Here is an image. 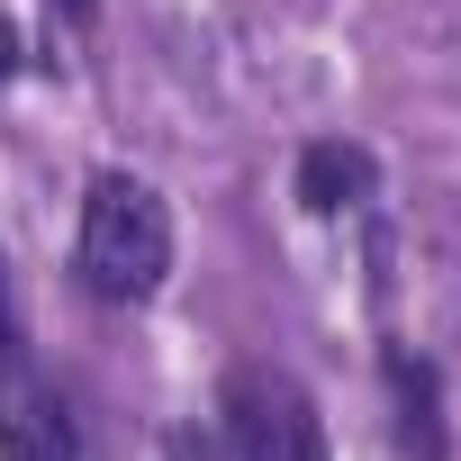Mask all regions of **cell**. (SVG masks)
Returning a JSON list of instances; mask_svg holds the SVG:
<instances>
[{
    "mask_svg": "<svg viewBox=\"0 0 461 461\" xmlns=\"http://www.w3.org/2000/svg\"><path fill=\"white\" fill-rule=\"evenodd\" d=\"M0 461H82V434L55 389L19 380V362H0Z\"/></svg>",
    "mask_w": 461,
    "mask_h": 461,
    "instance_id": "cell-3",
    "label": "cell"
},
{
    "mask_svg": "<svg viewBox=\"0 0 461 461\" xmlns=\"http://www.w3.org/2000/svg\"><path fill=\"white\" fill-rule=\"evenodd\" d=\"M73 263H82L91 299H118V308L154 299L163 272H172V208L136 172H100L91 199H82V254Z\"/></svg>",
    "mask_w": 461,
    "mask_h": 461,
    "instance_id": "cell-1",
    "label": "cell"
},
{
    "mask_svg": "<svg viewBox=\"0 0 461 461\" xmlns=\"http://www.w3.org/2000/svg\"><path fill=\"white\" fill-rule=\"evenodd\" d=\"M380 380H389V425H398V452L407 461H452V434H443V371L407 344L380 353Z\"/></svg>",
    "mask_w": 461,
    "mask_h": 461,
    "instance_id": "cell-4",
    "label": "cell"
},
{
    "mask_svg": "<svg viewBox=\"0 0 461 461\" xmlns=\"http://www.w3.org/2000/svg\"><path fill=\"white\" fill-rule=\"evenodd\" d=\"M217 416H226V434H236L245 461H326V416H317V398H308L290 371H272V362H236V371H226Z\"/></svg>",
    "mask_w": 461,
    "mask_h": 461,
    "instance_id": "cell-2",
    "label": "cell"
},
{
    "mask_svg": "<svg viewBox=\"0 0 461 461\" xmlns=\"http://www.w3.org/2000/svg\"><path fill=\"white\" fill-rule=\"evenodd\" d=\"M163 461H217V452H208V443L181 425V434H163Z\"/></svg>",
    "mask_w": 461,
    "mask_h": 461,
    "instance_id": "cell-7",
    "label": "cell"
},
{
    "mask_svg": "<svg viewBox=\"0 0 461 461\" xmlns=\"http://www.w3.org/2000/svg\"><path fill=\"white\" fill-rule=\"evenodd\" d=\"M10 73H19V28L0 19V82H10Z\"/></svg>",
    "mask_w": 461,
    "mask_h": 461,
    "instance_id": "cell-8",
    "label": "cell"
},
{
    "mask_svg": "<svg viewBox=\"0 0 461 461\" xmlns=\"http://www.w3.org/2000/svg\"><path fill=\"white\" fill-rule=\"evenodd\" d=\"M0 362H19V299H10V263H0Z\"/></svg>",
    "mask_w": 461,
    "mask_h": 461,
    "instance_id": "cell-6",
    "label": "cell"
},
{
    "mask_svg": "<svg viewBox=\"0 0 461 461\" xmlns=\"http://www.w3.org/2000/svg\"><path fill=\"white\" fill-rule=\"evenodd\" d=\"M55 10H64L73 28H91V19H100V0H55Z\"/></svg>",
    "mask_w": 461,
    "mask_h": 461,
    "instance_id": "cell-9",
    "label": "cell"
},
{
    "mask_svg": "<svg viewBox=\"0 0 461 461\" xmlns=\"http://www.w3.org/2000/svg\"><path fill=\"white\" fill-rule=\"evenodd\" d=\"M380 190V163H371V145H308L299 154V208H317V217H344V208H362Z\"/></svg>",
    "mask_w": 461,
    "mask_h": 461,
    "instance_id": "cell-5",
    "label": "cell"
}]
</instances>
